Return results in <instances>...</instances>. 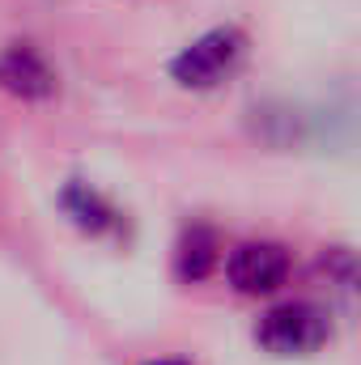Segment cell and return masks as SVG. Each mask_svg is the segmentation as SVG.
Returning <instances> with one entry per match:
<instances>
[{"mask_svg":"<svg viewBox=\"0 0 361 365\" xmlns=\"http://www.w3.org/2000/svg\"><path fill=\"white\" fill-rule=\"evenodd\" d=\"M145 365H187V361H175V357H162V361H145Z\"/></svg>","mask_w":361,"mask_h":365,"instance_id":"8","label":"cell"},{"mask_svg":"<svg viewBox=\"0 0 361 365\" xmlns=\"http://www.w3.org/2000/svg\"><path fill=\"white\" fill-rule=\"evenodd\" d=\"M217 264H221V238H217V230L204 225V221H191L179 234V242H175V276H179L183 284H200V280L213 276Z\"/></svg>","mask_w":361,"mask_h":365,"instance_id":"7","label":"cell"},{"mask_svg":"<svg viewBox=\"0 0 361 365\" xmlns=\"http://www.w3.org/2000/svg\"><path fill=\"white\" fill-rule=\"evenodd\" d=\"M247 47L251 43H247V34L238 26H213L200 38H191L179 56L171 60V81L183 86V90H195V93L217 90L221 81H230L243 68Z\"/></svg>","mask_w":361,"mask_h":365,"instance_id":"1","label":"cell"},{"mask_svg":"<svg viewBox=\"0 0 361 365\" xmlns=\"http://www.w3.org/2000/svg\"><path fill=\"white\" fill-rule=\"evenodd\" d=\"M60 208H64V217L81 230V234H111L115 225H119V212H115V204L90 187L86 179H68L60 187Z\"/></svg>","mask_w":361,"mask_h":365,"instance_id":"6","label":"cell"},{"mask_svg":"<svg viewBox=\"0 0 361 365\" xmlns=\"http://www.w3.org/2000/svg\"><path fill=\"white\" fill-rule=\"evenodd\" d=\"M332 323L315 302H280L255 323V344L272 357H310L327 344Z\"/></svg>","mask_w":361,"mask_h":365,"instance_id":"2","label":"cell"},{"mask_svg":"<svg viewBox=\"0 0 361 365\" xmlns=\"http://www.w3.org/2000/svg\"><path fill=\"white\" fill-rule=\"evenodd\" d=\"M315 284L340 319L361 323V251L357 247H323L315 259Z\"/></svg>","mask_w":361,"mask_h":365,"instance_id":"4","label":"cell"},{"mask_svg":"<svg viewBox=\"0 0 361 365\" xmlns=\"http://www.w3.org/2000/svg\"><path fill=\"white\" fill-rule=\"evenodd\" d=\"M0 90L21 102H47L56 93V68L34 43H9L0 51Z\"/></svg>","mask_w":361,"mask_h":365,"instance_id":"5","label":"cell"},{"mask_svg":"<svg viewBox=\"0 0 361 365\" xmlns=\"http://www.w3.org/2000/svg\"><path fill=\"white\" fill-rule=\"evenodd\" d=\"M225 276L247 297H268L289 280V251L280 242H238L225 259Z\"/></svg>","mask_w":361,"mask_h":365,"instance_id":"3","label":"cell"}]
</instances>
